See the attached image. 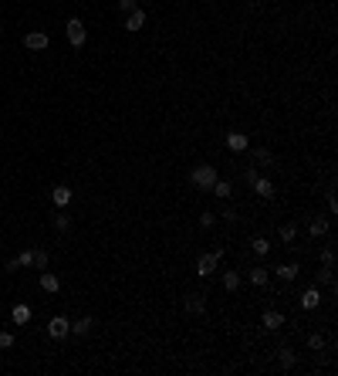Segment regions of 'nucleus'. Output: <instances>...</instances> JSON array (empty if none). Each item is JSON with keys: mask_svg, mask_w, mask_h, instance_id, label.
<instances>
[{"mask_svg": "<svg viewBox=\"0 0 338 376\" xmlns=\"http://www.w3.org/2000/svg\"><path fill=\"white\" fill-rule=\"evenodd\" d=\"M281 366H284V369L294 366V352H291V349H281Z\"/></svg>", "mask_w": 338, "mask_h": 376, "instance_id": "25", "label": "nucleus"}, {"mask_svg": "<svg viewBox=\"0 0 338 376\" xmlns=\"http://www.w3.org/2000/svg\"><path fill=\"white\" fill-rule=\"evenodd\" d=\"M217 254H203L200 261H196V275H200V278H210V275H213V271H217Z\"/></svg>", "mask_w": 338, "mask_h": 376, "instance_id": "4", "label": "nucleus"}, {"mask_svg": "<svg viewBox=\"0 0 338 376\" xmlns=\"http://www.w3.org/2000/svg\"><path fill=\"white\" fill-rule=\"evenodd\" d=\"M294 237H298V227H294V224H284V227H281V241H284V244H291Z\"/></svg>", "mask_w": 338, "mask_h": 376, "instance_id": "20", "label": "nucleus"}, {"mask_svg": "<svg viewBox=\"0 0 338 376\" xmlns=\"http://www.w3.org/2000/svg\"><path fill=\"white\" fill-rule=\"evenodd\" d=\"M68 332H71V322H68L65 315H54V319L48 322V335L51 339H65Z\"/></svg>", "mask_w": 338, "mask_h": 376, "instance_id": "3", "label": "nucleus"}, {"mask_svg": "<svg viewBox=\"0 0 338 376\" xmlns=\"http://www.w3.org/2000/svg\"><path fill=\"white\" fill-rule=\"evenodd\" d=\"M24 44H27L31 51H44V48H48V34H44V31H31V34L24 38Z\"/></svg>", "mask_w": 338, "mask_h": 376, "instance_id": "5", "label": "nucleus"}, {"mask_svg": "<svg viewBox=\"0 0 338 376\" xmlns=\"http://www.w3.org/2000/svg\"><path fill=\"white\" fill-rule=\"evenodd\" d=\"M223 288L227 292H237V288H240V275H237V271H227L223 275Z\"/></svg>", "mask_w": 338, "mask_h": 376, "instance_id": "17", "label": "nucleus"}, {"mask_svg": "<svg viewBox=\"0 0 338 376\" xmlns=\"http://www.w3.org/2000/svg\"><path fill=\"white\" fill-rule=\"evenodd\" d=\"M318 305H322V292H318V288H308L305 295H301V309H318Z\"/></svg>", "mask_w": 338, "mask_h": 376, "instance_id": "6", "label": "nucleus"}, {"mask_svg": "<svg viewBox=\"0 0 338 376\" xmlns=\"http://www.w3.org/2000/svg\"><path fill=\"white\" fill-rule=\"evenodd\" d=\"M17 264H21V268H27V264H34V251H21V258H17Z\"/></svg>", "mask_w": 338, "mask_h": 376, "instance_id": "26", "label": "nucleus"}, {"mask_svg": "<svg viewBox=\"0 0 338 376\" xmlns=\"http://www.w3.org/2000/svg\"><path fill=\"white\" fill-rule=\"evenodd\" d=\"M41 288H44V292H48V295H54L58 292V288H61V281H58V275H51V271H41Z\"/></svg>", "mask_w": 338, "mask_h": 376, "instance_id": "7", "label": "nucleus"}, {"mask_svg": "<svg viewBox=\"0 0 338 376\" xmlns=\"http://www.w3.org/2000/svg\"><path fill=\"white\" fill-rule=\"evenodd\" d=\"M318 281H325V285H335V275H331V268L318 271Z\"/></svg>", "mask_w": 338, "mask_h": 376, "instance_id": "27", "label": "nucleus"}, {"mask_svg": "<svg viewBox=\"0 0 338 376\" xmlns=\"http://www.w3.org/2000/svg\"><path fill=\"white\" fill-rule=\"evenodd\" d=\"M119 10H125V14H132V10H136V0H119Z\"/></svg>", "mask_w": 338, "mask_h": 376, "instance_id": "32", "label": "nucleus"}, {"mask_svg": "<svg viewBox=\"0 0 338 376\" xmlns=\"http://www.w3.org/2000/svg\"><path fill=\"white\" fill-rule=\"evenodd\" d=\"M125 27H129V31H142V27H145V14L136 7V10L129 14V21H125Z\"/></svg>", "mask_w": 338, "mask_h": 376, "instance_id": "13", "label": "nucleus"}, {"mask_svg": "<svg viewBox=\"0 0 338 376\" xmlns=\"http://www.w3.org/2000/svg\"><path fill=\"white\" fill-rule=\"evenodd\" d=\"M200 224H203V227H213V224H217V217H213V213H203Z\"/></svg>", "mask_w": 338, "mask_h": 376, "instance_id": "33", "label": "nucleus"}, {"mask_svg": "<svg viewBox=\"0 0 338 376\" xmlns=\"http://www.w3.org/2000/svg\"><path fill=\"white\" fill-rule=\"evenodd\" d=\"M0 34H4V27H0Z\"/></svg>", "mask_w": 338, "mask_h": 376, "instance_id": "36", "label": "nucleus"}, {"mask_svg": "<svg viewBox=\"0 0 338 376\" xmlns=\"http://www.w3.org/2000/svg\"><path fill=\"white\" fill-rule=\"evenodd\" d=\"M217 180H220V176H217V166H213V163H200V166L193 170V183H196L200 190H210Z\"/></svg>", "mask_w": 338, "mask_h": 376, "instance_id": "1", "label": "nucleus"}, {"mask_svg": "<svg viewBox=\"0 0 338 376\" xmlns=\"http://www.w3.org/2000/svg\"><path fill=\"white\" fill-rule=\"evenodd\" d=\"M51 200H54L58 207H68L71 204V187H54L51 190Z\"/></svg>", "mask_w": 338, "mask_h": 376, "instance_id": "9", "label": "nucleus"}, {"mask_svg": "<svg viewBox=\"0 0 338 376\" xmlns=\"http://www.w3.org/2000/svg\"><path fill=\"white\" fill-rule=\"evenodd\" d=\"M281 326H284V315L274 312V309H267L264 312V329H281Z\"/></svg>", "mask_w": 338, "mask_h": 376, "instance_id": "12", "label": "nucleus"}, {"mask_svg": "<svg viewBox=\"0 0 338 376\" xmlns=\"http://www.w3.org/2000/svg\"><path fill=\"white\" fill-rule=\"evenodd\" d=\"M328 227H331V224H328V217H318V221H311V224H308L311 237H325V234H328Z\"/></svg>", "mask_w": 338, "mask_h": 376, "instance_id": "11", "label": "nucleus"}, {"mask_svg": "<svg viewBox=\"0 0 338 376\" xmlns=\"http://www.w3.org/2000/svg\"><path fill=\"white\" fill-rule=\"evenodd\" d=\"M71 332H74V335L91 332V319H78V322H71Z\"/></svg>", "mask_w": 338, "mask_h": 376, "instance_id": "19", "label": "nucleus"}, {"mask_svg": "<svg viewBox=\"0 0 338 376\" xmlns=\"http://www.w3.org/2000/svg\"><path fill=\"white\" fill-rule=\"evenodd\" d=\"M250 281H254V285H267V271L264 268H254V271H250Z\"/></svg>", "mask_w": 338, "mask_h": 376, "instance_id": "22", "label": "nucleus"}, {"mask_svg": "<svg viewBox=\"0 0 338 376\" xmlns=\"http://www.w3.org/2000/svg\"><path fill=\"white\" fill-rule=\"evenodd\" d=\"M322 264H325V268H335V251H331V247H325V251H322Z\"/></svg>", "mask_w": 338, "mask_h": 376, "instance_id": "24", "label": "nucleus"}, {"mask_svg": "<svg viewBox=\"0 0 338 376\" xmlns=\"http://www.w3.org/2000/svg\"><path fill=\"white\" fill-rule=\"evenodd\" d=\"M14 346V335L10 332H0V349H10Z\"/></svg>", "mask_w": 338, "mask_h": 376, "instance_id": "30", "label": "nucleus"}, {"mask_svg": "<svg viewBox=\"0 0 338 376\" xmlns=\"http://www.w3.org/2000/svg\"><path fill=\"white\" fill-rule=\"evenodd\" d=\"M247 136H243V132H230V136H227V146L234 149V153H240V149H247Z\"/></svg>", "mask_w": 338, "mask_h": 376, "instance_id": "10", "label": "nucleus"}, {"mask_svg": "<svg viewBox=\"0 0 338 376\" xmlns=\"http://www.w3.org/2000/svg\"><path fill=\"white\" fill-rule=\"evenodd\" d=\"M210 190H213V193H217L220 200H230V193H234V187H230V183H227V180H217V183H213V187H210Z\"/></svg>", "mask_w": 338, "mask_h": 376, "instance_id": "15", "label": "nucleus"}, {"mask_svg": "<svg viewBox=\"0 0 338 376\" xmlns=\"http://www.w3.org/2000/svg\"><path fill=\"white\" fill-rule=\"evenodd\" d=\"M34 268H48V251H34Z\"/></svg>", "mask_w": 338, "mask_h": 376, "instance_id": "23", "label": "nucleus"}, {"mask_svg": "<svg viewBox=\"0 0 338 376\" xmlns=\"http://www.w3.org/2000/svg\"><path fill=\"white\" fill-rule=\"evenodd\" d=\"M328 210L338 213V200H335V193H328Z\"/></svg>", "mask_w": 338, "mask_h": 376, "instance_id": "35", "label": "nucleus"}, {"mask_svg": "<svg viewBox=\"0 0 338 376\" xmlns=\"http://www.w3.org/2000/svg\"><path fill=\"white\" fill-rule=\"evenodd\" d=\"M308 346H311V349H322V346H325V339H322L318 332H314V335H308Z\"/></svg>", "mask_w": 338, "mask_h": 376, "instance_id": "29", "label": "nucleus"}, {"mask_svg": "<svg viewBox=\"0 0 338 376\" xmlns=\"http://www.w3.org/2000/svg\"><path fill=\"white\" fill-rule=\"evenodd\" d=\"M243 180H247V183H254V180H257V166H250V170L243 173Z\"/></svg>", "mask_w": 338, "mask_h": 376, "instance_id": "34", "label": "nucleus"}, {"mask_svg": "<svg viewBox=\"0 0 338 376\" xmlns=\"http://www.w3.org/2000/svg\"><path fill=\"white\" fill-rule=\"evenodd\" d=\"M186 309L193 312V315H200V312H203V295H190V302H186Z\"/></svg>", "mask_w": 338, "mask_h": 376, "instance_id": "21", "label": "nucleus"}, {"mask_svg": "<svg viewBox=\"0 0 338 376\" xmlns=\"http://www.w3.org/2000/svg\"><path fill=\"white\" fill-rule=\"evenodd\" d=\"M298 264H281V268H277V278H284V281H294L298 278Z\"/></svg>", "mask_w": 338, "mask_h": 376, "instance_id": "16", "label": "nucleus"}, {"mask_svg": "<svg viewBox=\"0 0 338 376\" xmlns=\"http://www.w3.org/2000/svg\"><path fill=\"white\" fill-rule=\"evenodd\" d=\"M271 159H274L271 149H254V163L257 166H271Z\"/></svg>", "mask_w": 338, "mask_h": 376, "instance_id": "18", "label": "nucleus"}, {"mask_svg": "<svg viewBox=\"0 0 338 376\" xmlns=\"http://www.w3.org/2000/svg\"><path fill=\"white\" fill-rule=\"evenodd\" d=\"M254 251H257V254H267V251H271V244H267L264 237H257V241H254Z\"/></svg>", "mask_w": 338, "mask_h": 376, "instance_id": "28", "label": "nucleus"}, {"mask_svg": "<svg viewBox=\"0 0 338 376\" xmlns=\"http://www.w3.org/2000/svg\"><path fill=\"white\" fill-rule=\"evenodd\" d=\"M65 34H68V41H71L74 48H81V44L88 41V31H85V24H81L78 17H71V21L65 24Z\"/></svg>", "mask_w": 338, "mask_h": 376, "instance_id": "2", "label": "nucleus"}, {"mask_svg": "<svg viewBox=\"0 0 338 376\" xmlns=\"http://www.w3.org/2000/svg\"><path fill=\"white\" fill-rule=\"evenodd\" d=\"M10 319H14L17 326H24V322H31V309H27V305H14V309H10Z\"/></svg>", "mask_w": 338, "mask_h": 376, "instance_id": "14", "label": "nucleus"}, {"mask_svg": "<svg viewBox=\"0 0 338 376\" xmlns=\"http://www.w3.org/2000/svg\"><path fill=\"white\" fill-rule=\"evenodd\" d=\"M68 224H71V221H68L65 213H58V217H54V227H58V230H68Z\"/></svg>", "mask_w": 338, "mask_h": 376, "instance_id": "31", "label": "nucleus"}, {"mask_svg": "<svg viewBox=\"0 0 338 376\" xmlns=\"http://www.w3.org/2000/svg\"><path fill=\"white\" fill-rule=\"evenodd\" d=\"M250 187H254V193H257V196H264V200H271V196H274V187H271V180H267V176H264V180L257 176Z\"/></svg>", "mask_w": 338, "mask_h": 376, "instance_id": "8", "label": "nucleus"}]
</instances>
